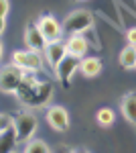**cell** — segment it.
Listing matches in <instances>:
<instances>
[{
  "label": "cell",
  "mask_w": 136,
  "mask_h": 153,
  "mask_svg": "<svg viewBox=\"0 0 136 153\" xmlns=\"http://www.w3.org/2000/svg\"><path fill=\"white\" fill-rule=\"evenodd\" d=\"M63 35H83V33H87L91 27H93V14L90 10H85V8H77V10H71L63 19Z\"/></svg>",
  "instance_id": "cell-2"
},
{
  "label": "cell",
  "mask_w": 136,
  "mask_h": 153,
  "mask_svg": "<svg viewBox=\"0 0 136 153\" xmlns=\"http://www.w3.org/2000/svg\"><path fill=\"white\" fill-rule=\"evenodd\" d=\"M120 65L124 70H136V47L126 45L120 51Z\"/></svg>",
  "instance_id": "cell-14"
},
{
  "label": "cell",
  "mask_w": 136,
  "mask_h": 153,
  "mask_svg": "<svg viewBox=\"0 0 136 153\" xmlns=\"http://www.w3.org/2000/svg\"><path fill=\"white\" fill-rule=\"evenodd\" d=\"M16 143V137H14V131H8L6 135H2L0 139V153H12V147Z\"/></svg>",
  "instance_id": "cell-17"
},
{
  "label": "cell",
  "mask_w": 136,
  "mask_h": 153,
  "mask_svg": "<svg viewBox=\"0 0 136 153\" xmlns=\"http://www.w3.org/2000/svg\"><path fill=\"white\" fill-rule=\"evenodd\" d=\"M24 78V71L18 70L16 65H2L0 68V92L2 94H16L18 86Z\"/></svg>",
  "instance_id": "cell-5"
},
{
  "label": "cell",
  "mask_w": 136,
  "mask_h": 153,
  "mask_svg": "<svg viewBox=\"0 0 136 153\" xmlns=\"http://www.w3.org/2000/svg\"><path fill=\"white\" fill-rule=\"evenodd\" d=\"M12 153H14V151H12Z\"/></svg>",
  "instance_id": "cell-25"
},
{
  "label": "cell",
  "mask_w": 136,
  "mask_h": 153,
  "mask_svg": "<svg viewBox=\"0 0 136 153\" xmlns=\"http://www.w3.org/2000/svg\"><path fill=\"white\" fill-rule=\"evenodd\" d=\"M71 153H91V151H90V149H73Z\"/></svg>",
  "instance_id": "cell-22"
},
{
  "label": "cell",
  "mask_w": 136,
  "mask_h": 153,
  "mask_svg": "<svg viewBox=\"0 0 136 153\" xmlns=\"http://www.w3.org/2000/svg\"><path fill=\"white\" fill-rule=\"evenodd\" d=\"M104 70V63L100 57H90L85 55L83 59H79V71L83 78H98Z\"/></svg>",
  "instance_id": "cell-12"
},
{
  "label": "cell",
  "mask_w": 136,
  "mask_h": 153,
  "mask_svg": "<svg viewBox=\"0 0 136 153\" xmlns=\"http://www.w3.org/2000/svg\"><path fill=\"white\" fill-rule=\"evenodd\" d=\"M23 153H51V147L47 145V141L33 137L31 141H26V143H24Z\"/></svg>",
  "instance_id": "cell-15"
},
{
  "label": "cell",
  "mask_w": 136,
  "mask_h": 153,
  "mask_svg": "<svg viewBox=\"0 0 136 153\" xmlns=\"http://www.w3.org/2000/svg\"><path fill=\"white\" fill-rule=\"evenodd\" d=\"M10 63L16 65L18 70L24 74H39L45 65V59L39 51H31V49H16L10 55Z\"/></svg>",
  "instance_id": "cell-3"
},
{
  "label": "cell",
  "mask_w": 136,
  "mask_h": 153,
  "mask_svg": "<svg viewBox=\"0 0 136 153\" xmlns=\"http://www.w3.org/2000/svg\"><path fill=\"white\" fill-rule=\"evenodd\" d=\"M77 2H85V0H77Z\"/></svg>",
  "instance_id": "cell-24"
},
{
  "label": "cell",
  "mask_w": 136,
  "mask_h": 153,
  "mask_svg": "<svg viewBox=\"0 0 136 153\" xmlns=\"http://www.w3.org/2000/svg\"><path fill=\"white\" fill-rule=\"evenodd\" d=\"M43 53H45L47 65H51V70L55 71L57 65L67 57V45H65V41H53V43H47Z\"/></svg>",
  "instance_id": "cell-9"
},
{
  "label": "cell",
  "mask_w": 136,
  "mask_h": 153,
  "mask_svg": "<svg viewBox=\"0 0 136 153\" xmlns=\"http://www.w3.org/2000/svg\"><path fill=\"white\" fill-rule=\"evenodd\" d=\"M37 29L43 33V37L47 39V43H53V41H61L63 39V27L57 21L53 14H43L39 21H37Z\"/></svg>",
  "instance_id": "cell-7"
},
{
  "label": "cell",
  "mask_w": 136,
  "mask_h": 153,
  "mask_svg": "<svg viewBox=\"0 0 136 153\" xmlns=\"http://www.w3.org/2000/svg\"><path fill=\"white\" fill-rule=\"evenodd\" d=\"M96 120H98L100 127L108 129V127H112L114 123H116V112H114L112 108H100L96 112Z\"/></svg>",
  "instance_id": "cell-16"
},
{
  "label": "cell",
  "mask_w": 136,
  "mask_h": 153,
  "mask_svg": "<svg viewBox=\"0 0 136 153\" xmlns=\"http://www.w3.org/2000/svg\"><path fill=\"white\" fill-rule=\"evenodd\" d=\"M126 41H128V45L136 47V27H130V29L126 31Z\"/></svg>",
  "instance_id": "cell-19"
},
{
  "label": "cell",
  "mask_w": 136,
  "mask_h": 153,
  "mask_svg": "<svg viewBox=\"0 0 136 153\" xmlns=\"http://www.w3.org/2000/svg\"><path fill=\"white\" fill-rule=\"evenodd\" d=\"M10 129H12V118L8 114H4V112H0V137L6 135Z\"/></svg>",
  "instance_id": "cell-18"
},
{
  "label": "cell",
  "mask_w": 136,
  "mask_h": 153,
  "mask_svg": "<svg viewBox=\"0 0 136 153\" xmlns=\"http://www.w3.org/2000/svg\"><path fill=\"white\" fill-rule=\"evenodd\" d=\"M122 114L124 118L130 123V125H136V92H128V94L122 98Z\"/></svg>",
  "instance_id": "cell-13"
},
{
  "label": "cell",
  "mask_w": 136,
  "mask_h": 153,
  "mask_svg": "<svg viewBox=\"0 0 136 153\" xmlns=\"http://www.w3.org/2000/svg\"><path fill=\"white\" fill-rule=\"evenodd\" d=\"M65 45H67V55L77 57V59H83L85 55H87V51H90V43H87V39H85L83 35L67 37Z\"/></svg>",
  "instance_id": "cell-11"
},
{
  "label": "cell",
  "mask_w": 136,
  "mask_h": 153,
  "mask_svg": "<svg viewBox=\"0 0 136 153\" xmlns=\"http://www.w3.org/2000/svg\"><path fill=\"white\" fill-rule=\"evenodd\" d=\"M4 29H6V19H4V16H0V35L4 33Z\"/></svg>",
  "instance_id": "cell-21"
},
{
  "label": "cell",
  "mask_w": 136,
  "mask_h": 153,
  "mask_svg": "<svg viewBox=\"0 0 136 153\" xmlns=\"http://www.w3.org/2000/svg\"><path fill=\"white\" fill-rule=\"evenodd\" d=\"M77 70H79V59L67 55V57L57 65L55 76H57V80L61 82L63 88H69V84H71V80H73V76H75V71H77Z\"/></svg>",
  "instance_id": "cell-8"
},
{
  "label": "cell",
  "mask_w": 136,
  "mask_h": 153,
  "mask_svg": "<svg viewBox=\"0 0 136 153\" xmlns=\"http://www.w3.org/2000/svg\"><path fill=\"white\" fill-rule=\"evenodd\" d=\"M37 127H39V120L33 112L29 110H23L18 112L16 117L12 118V131H14V137H16V143H26L31 141L37 133Z\"/></svg>",
  "instance_id": "cell-4"
},
{
  "label": "cell",
  "mask_w": 136,
  "mask_h": 153,
  "mask_svg": "<svg viewBox=\"0 0 136 153\" xmlns=\"http://www.w3.org/2000/svg\"><path fill=\"white\" fill-rule=\"evenodd\" d=\"M8 12H10V2L8 0H0V16H8Z\"/></svg>",
  "instance_id": "cell-20"
},
{
  "label": "cell",
  "mask_w": 136,
  "mask_h": 153,
  "mask_svg": "<svg viewBox=\"0 0 136 153\" xmlns=\"http://www.w3.org/2000/svg\"><path fill=\"white\" fill-rule=\"evenodd\" d=\"M18 102L29 108H43L49 104L51 96H53V84L49 80H39L35 74H24L23 82L16 90Z\"/></svg>",
  "instance_id": "cell-1"
},
{
  "label": "cell",
  "mask_w": 136,
  "mask_h": 153,
  "mask_svg": "<svg viewBox=\"0 0 136 153\" xmlns=\"http://www.w3.org/2000/svg\"><path fill=\"white\" fill-rule=\"evenodd\" d=\"M45 120L47 125L57 133H65L69 129V112L65 106L61 104H51L45 110Z\"/></svg>",
  "instance_id": "cell-6"
},
{
  "label": "cell",
  "mask_w": 136,
  "mask_h": 153,
  "mask_svg": "<svg viewBox=\"0 0 136 153\" xmlns=\"http://www.w3.org/2000/svg\"><path fill=\"white\" fill-rule=\"evenodd\" d=\"M24 47L31 51H39L43 53L47 47V39L43 37V33L37 29V25H29L24 29Z\"/></svg>",
  "instance_id": "cell-10"
},
{
  "label": "cell",
  "mask_w": 136,
  "mask_h": 153,
  "mask_svg": "<svg viewBox=\"0 0 136 153\" xmlns=\"http://www.w3.org/2000/svg\"><path fill=\"white\" fill-rule=\"evenodd\" d=\"M2 55H4V45H2V41H0V59H2Z\"/></svg>",
  "instance_id": "cell-23"
}]
</instances>
